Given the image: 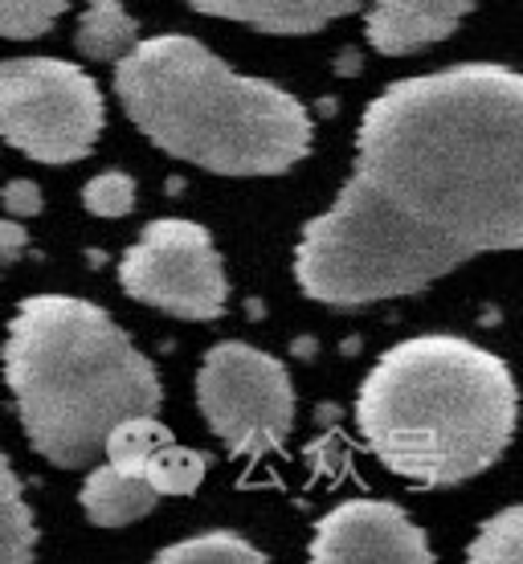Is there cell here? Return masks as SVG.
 Here are the masks:
<instances>
[{
  "label": "cell",
  "instance_id": "cell-4",
  "mask_svg": "<svg viewBox=\"0 0 523 564\" xmlns=\"http://www.w3.org/2000/svg\"><path fill=\"white\" fill-rule=\"evenodd\" d=\"M4 381L29 446L86 466L119 422L160 410V377L111 315L86 299L33 295L4 336Z\"/></svg>",
  "mask_w": 523,
  "mask_h": 564
},
{
  "label": "cell",
  "instance_id": "cell-11",
  "mask_svg": "<svg viewBox=\"0 0 523 564\" xmlns=\"http://www.w3.org/2000/svg\"><path fill=\"white\" fill-rule=\"evenodd\" d=\"M184 4H193L197 13L262 29V33H315L356 13L364 0H184Z\"/></svg>",
  "mask_w": 523,
  "mask_h": 564
},
{
  "label": "cell",
  "instance_id": "cell-20",
  "mask_svg": "<svg viewBox=\"0 0 523 564\" xmlns=\"http://www.w3.org/2000/svg\"><path fill=\"white\" fill-rule=\"evenodd\" d=\"M25 246H29L25 226L17 217H0V262H17V258L25 254Z\"/></svg>",
  "mask_w": 523,
  "mask_h": 564
},
{
  "label": "cell",
  "instance_id": "cell-7",
  "mask_svg": "<svg viewBox=\"0 0 523 564\" xmlns=\"http://www.w3.org/2000/svg\"><path fill=\"white\" fill-rule=\"evenodd\" d=\"M119 282L135 303L168 311L176 319H217L229 295L209 229L184 217L148 221L119 262Z\"/></svg>",
  "mask_w": 523,
  "mask_h": 564
},
{
  "label": "cell",
  "instance_id": "cell-19",
  "mask_svg": "<svg viewBox=\"0 0 523 564\" xmlns=\"http://www.w3.org/2000/svg\"><path fill=\"white\" fill-rule=\"evenodd\" d=\"M0 200H4L9 217H37L42 213V188L33 181H9L0 188Z\"/></svg>",
  "mask_w": 523,
  "mask_h": 564
},
{
  "label": "cell",
  "instance_id": "cell-1",
  "mask_svg": "<svg viewBox=\"0 0 523 564\" xmlns=\"http://www.w3.org/2000/svg\"><path fill=\"white\" fill-rule=\"evenodd\" d=\"M503 250H523V70L467 62L368 102L352 176L298 238L295 282L364 307Z\"/></svg>",
  "mask_w": 523,
  "mask_h": 564
},
{
  "label": "cell",
  "instance_id": "cell-10",
  "mask_svg": "<svg viewBox=\"0 0 523 564\" xmlns=\"http://www.w3.org/2000/svg\"><path fill=\"white\" fill-rule=\"evenodd\" d=\"M479 0H372L368 9V42L389 57L417 54L425 45L446 42L467 21Z\"/></svg>",
  "mask_w": 523,
  "mask_h": 564
},
{
  "label": "cell",
  "instance_id": "cell-17",
  "mask_svg": "<svg viewBox=\"0 0 523 564\" xmlns=\"http://www.w3.org/2000/svg\"><path fill=\"white\" fill-rule=\"evenodd\" d=\"M66 4L70 0H0V37H13V42L42 37L66 13Z\"/></svg>",
  "mask_w": 523,
  "mask_h": 564
},
{
  "label": "cell",
  "instance_id": "cell-18",
  "mask_svg": "<svg viewBox=\"0 0 523 564\" xmlns=\"http://www.w3.org/2000/svg\"><path fill=\"white\" fill-rule=\"evenodd\" d=\"M83 205L95 217H128L135 209V181L128 172H99L95 181H86Z\"/></svg>",
  "mask_w": 523,
  "mask_h": 564
},
{
  "label": "cell",
  "instance_id": "cell-16",
  "mask_svg": "<svg viewBox=\"0 0 523 564\" xmlns=\"http://www.w3.org/2000/svg\"><path fill=\"white\" fill-rule=\"evenodd\" d=\"M467 561L475 564H523V503L491 516L470 540Z\"/></svg>",
  "mask_w": 523,
  "mask_h": 564
},
{
  "label": "cell",
  "instance_id": "cell-13",
  "mask_svg": "<svg viewBox=\"0 0 523 564\" xmlns=\"http://www.w3.org/2000/svg\"><path fill=\"white\" fill-rule=\"evenodd\" d=\"M135 42H140V25L119 0H90L86 13L78 17L74 45L90 62H119Z\"/></svg>",
  "mask_w": 523,
  "mask_h": 564
},
{
  "label": "cell",
  "instance_id": "cell-5",
  "mask_svg": "<svg viewBox=\"0 0 523 564\" xmlns=\"http://www.w3.org/2000/svg\"><path fill=\"white\" fill-rule=\"evenodd\" d=\"M102 131L99 83L74 62L13 57L0 62V140L42 164L90 155Z\"/></svg>",
  "mask_w": 523,
  "mask_h": 564
},
{
  "label": "cell",
  "instance_id": "cell-8",
  "mask_svg": "<svg viewBox=\"0 0 523 564\" xmlns=\"http://www.w3.org/2000/svg\"><path fill=\"white\" fill-rule=\"evenodd\" d=\"M319 564H429L434 549L417 523L389 499H348L315 523Z\"/></svg>",
  "mask_w": 523,
  "mask_h": 564
},
{
  "label": "cell",
  "instance_id": "cell-9",
  "mask_svg": "<svg viewBox=\"0 0 523 564\" xmlns=\"http://www.w3.org/2000/svg\"><path fill=\"white\" fill-rule=\"evenodd\" d=\"M102 454L107 463L143 475L160 495H193L209 470V458L193 446H181L168 425L156 422V413H140L115 425L102 442Z\"/></svg>",
  "mask_w": 523,
  "mask_h": 564
},
{
  "label": "cell",
  "instance_id": "cell-15",
  "mask_svg": "<svg viewBox=\"0 0 523 564\" xmlns=\"http://www.w3.org/2000/svg\"><path fill=\"white\" fill-rule=\"evenodd\" d=\"M160 564H266V552H258L254 544L238 532H200L181 544H172L156 556Z\"/></svg>",
  "mask_w": 523,
  "mask_h": 564
},
{
  "label": "cell",
  "instance_id": "cell-2",
  "mask_svg": "<svg viewBox=\"0 0 523 564\" xmlns=\"http://www.w3.org/2000/svg\"><path fill=\"white\" fill-rule=\"evenodd\" d=\"M515 417L511 368L462 336L401 339L356 397L368 451L413 487H458L495 466Z\"/></svg>",
  "mask_w": 523,
  "mask_h": 564
},
{
  "label": "cell",
  "instance_id": "cell-3",
  "mask_svg": "<svg viewBox=\"0 0 523 564\" xmlns=\"http://www.w3.org/2000/svg\"><path fill=\"white\" fill-rule=\"evenodd\" d=\"M115 95L156 148L221 176H279L312 152V115L295 95L184 33L131 45L115 62Z\"/></svg>",
  "mask_w": 523,
  "mask_h": 564
},
{
  "label": "cell",
  "instance_id": "cell-12",
  "mask_svg": "<svg viewBox=\"0 0 523 564\" xmlns=\"http://www.w3.org/2000/svg\"><path fill=\"white\" fill-rule=\"evenodd\" d=\"M156 499L160 491L152 482L119 463H102L99 470H90V479L83 482V495H78L86 520L99 528H128L156 508Z\"/></svg>",
  "mask_w": 523,
  "mask_h": 564
},
{
  "label": "cell",
  "instance_id": "cell-6",
  "mask_svg": "<svg viewBox=\"0 0 523 564\" xmlns=\"http://www.w3.org/2000/svg\"><path fill=\"white\" fill-rule=\"evenodd\" d=\"M197 405L233 454H270L295 425V384L283 360L254 344L221 339L200 360Z\"/></svg>",
  "mask_w": 523,
  "mask_h": 564
},
{
  "label": "cell",
  "instance_id": "cell-14",
  "mask_svg": "<svg viewBox=\"0 0 523 564\" xmlns=\"http://www.w3.org/2000/svg\"><path fill=\"white\" fill-rule=\"evenodd\" d=\"M33 549H37V523H33L13 466L0 454V564L33 561Z\"/></svg>",
  "mask_w": 523,
  "mask_h": 564
}]
</instances>
